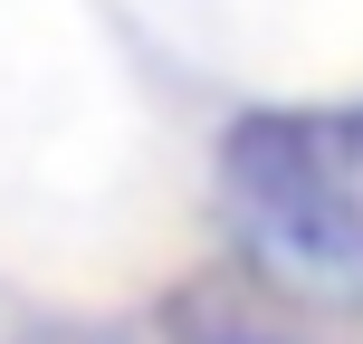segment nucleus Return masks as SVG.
<instances>
[{
  "instance_id": "obj_2",
  "label": "nucleus",
  "mask_w": 363,
  "mask_h": 344,
  "mask_svg": "<svg viewBox=\"0 0 363 344\" xmlns=\"http://www.w3.org/2000/svg\"><path fill=\"white\" fill-rule=\"evenodd\" d=\"M10 344H325L258 268H211L182 296H163V316H48L19 326Z\"/></svg>"
},
{
  "instance_id": "obj_1",
  "label": "nucleus",
  "mask_w": 363,
  "mask_h": 344,
  "mask_svg": "<svg viewBox=\"0 0 363 344\" xmlns=\"http://www.w3.org/2000/svg\"><path fill=\"white\" fill-rule=\"evenodd\" d=\"M220 201L268 277L363 296V106H249L220 134Z\"/></svg>"
}]
</instances>
